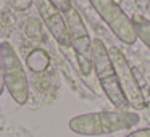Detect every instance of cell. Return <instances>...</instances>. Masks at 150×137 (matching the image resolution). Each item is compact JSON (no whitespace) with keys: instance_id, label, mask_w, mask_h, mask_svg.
I'll return each mask as SVG.
<instances>
[{"instance_id":"cell-1","label":"cell","mask_w":150,"mask_h":137,"mask_svg":"<svg viewBox=\"0 0 150 137\" xmlns=\"http://www.w3.org/2000/svg\"><path fill=\"white\" fill-rule=\"evenodd\" d=\"M140 121L139 114L127 110L115 111H95V113L79 114L69 119L68 126L79 136H105L123 129H131Z\"/></svg>"},{"instance_id":"cell-2","label":"cell","mask_w":150,"mask_h":137,"mask_svg":"<svg viewBox=\"0 0 150 137\" xmlns=\"http://www.w3.org/2000/svg\"><path fill=\"white\" fill-rule=\"evenodd\" d=\"M92 52H94V71L95 78L100 84V89L116 110H126L129 103L120 87L116 73H115L110 55H108V47L100 39H94L92 40Z\"/></svg>"},{"instance_id":"cell-3","label":"cell","mask_w":150,"mask_h":137,"mask_svg":"<svg viewBox=\"0 0 150 137\" xmlns=\"http://www.w3.org/2000/svg\"><path fill=\"white\" fill-rule=\"evenodd\" d=\"M65 20L69 31V45L74 50L79 74L84 79H89L92 74L95 76L94 52H92V40L94 39H91L87 28L84 26V21L74 7L65 13Z\"/></svg>"},{"instance_id":"cell-4","label":"cell","mask_w":150,"mask_h":137,"mask_svg":"<svg viewBox=\"0 0 150 137\" xmlns=\"http://www.w3.org/2000/svg\"><path fill=\"white\" fill-rule=\"evenodd\" d=\"M108 55H110L111 65H113L115 73H116L120 87L123 90L129 107L137 111L147 108L149 107V98L144 94L139 79H137L134 69L131 68V65L127 61V58L124 56V53L118 47H108Z\"/></svg>"},{"instance_id":"cell-5","label":"cell","mask_w":150,"mask_h":137,"mask_svg":"<svg viewBox=\"0 0 150 137\" xmlns=\"http://www.w3.org/2000/svg\"><path fill=\"white\" fill-rule=\"evenodd\" d=\"M2 63L5 89L18 105H24L29 97V82L20 56L10 42H2Z\"/></svg>"},{"instance_id":"cell-6","label":"cell","mask_w":150,"mask_h":137,"mask_svg":"<svg viewBox=\"0 0 150 137\" xmlns=\"http://www.w3.org/2000/svg\"><path fill=\"white\" fill-rule=\"evenodd\" d=\"M89 2L120 42L132 45L137 40V34L131 18L115 0H89Z\"/></svg>"},{"instance_id":"cell-7","label":"cell","mask_w":150,"mask_h":137,"mask_svg":"<svg viewBox=\"0 0 150 137\" xmlns=\"http://www.w3.org/2000/svg\"><path fill=\"white\" fill-rule=\"evenodd\" d=\"M34 5L39 11L40 18H42L44 26H47L53 39L63 47L69 45V31L66 26L65 15L53 4H50L49 0H34Z\"/></svg>"},{"instance_id":"cell-8","label":"cell","mask_w":150,"mask_h":137,"mask_svg":"<svg viewBox=\"0 0 150 137\" xmlns=\"http://www.w3.org/2000/svg\"><path fill=\"white\" fill-rule=\"evenodd\" d=\"M26 65L33 73H44L50 65V55L44 49H34L28 53Z\"/></svg>"},{"instance_id":"cell-9","label":"cell","mask_w":150,"mask_h":137,"mask_svg":"<svg viewBox=\"0 0 150 137\" xmlns=\"http://www.w3.org/2000/svg\"><path fill=\"white\" fill-rule=\"evenodd\" d=\"M131 21H132V26L136 29L137 39H140L150 49V20L139 13H136L131 16Z\"/></svg>"},{"instance_id":"cell-10","label":"cell","mask_w":150,"mask_h":137,"mask_svg":"<svg viewBox=\"0 0 150 137\" xmlns=\"http://www.w3.org/2000/svg\"><path fill=\"white\" fill-rule=\"evenodd\" d=\"M34 4V0H8V5H10L13 10L16 11H24Z\"/></svg>"},{"instance_id":"cell-11","label":"cell","mask_w":150,"mask_h":137,"mask_svg":"<svg viewBox=\"0 0 150 137\" xmlns=\"http://www.w3.org/2000/svg\"><path fill=\"white\" fill-rule=\"evenodd\" d=\"M50 4H53L57 8H58L60 11H62L63 15L66 13V11H69L73 8V4H71V0H49Z\"/></svg>"},{"instance_id":"cell-12","label":"cell","mask_w":150,"mask_h":137,"mask_svg":"<svg viewBox=\"0 0 150 137\" xmlns=\"http://www.w3.org/2000/svg\"><path fill=\"white\" fill-rule=\"evenodd\" d=\"M124 137H150V127H142V129L132 131Z\"/></svg>"},{"instance_id":"cell-13","label":"cell","mask_w":150,"mask_h":137,"mask_svg":"<svg viewBox=\"0 0 150 137\" xmlns=\"http://www.w3.org/2000/svg\"><path fill=\"white\" fill-rule=\"evenodd\" d=\"M5 90V81H4V63H2V42H0V95Z\"/></svg>"}]
</instances>
